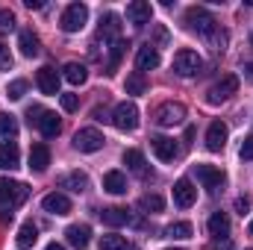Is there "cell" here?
Here are the masks:
<instances>
[{
  "mask_svg": "<svg viewBox=\"0 0 253 250\" xmlns=\"http://www.w3.org/2000/svg\"><path fill=\"white\" fill-rule=\"evenodd\" d=\"M27 194H30V188L24 186V183L0 177V209H9V212L18 209V206L27 200Z\"/></svg>",
  "mask_w": 253,
  "mask_h": 250,
  "instance_id": "6da1fadb",
  "label": "cell"
},
{
  "mask_svg": "<svg viewBox=\"0 0 253 250\" xmlns=\"http://www.w3.org/2000/svg\"><path fill=\"white\" fill-rule=\"evenodd\" d=\"M236 91H239V77H236V74H227V77H221V80L206 91V100H209L212 106H218V103L230 100Z\"/></svg>",
  "mask_w": 253,
  "mask_h": 250,
  "instance_id": "7a4b0ae2",
  "label": "cell"
},
{
  "mask_svg": "<svg viewBox=\"0 0 253 250\" xmlns=\"http://www.w3.org/2000/svg\"><path fill=\"white\" fill-rule=\"evenodd\" d=\"M85 21H88V6L85 3H71L59 18V27L65 33H80L85 27Z\"/></svg>",
  "mask_w": 253,
  "mask_h": 250,
  "instance_id": "3957f363",
  "label": "cell"
},
{
  "mask_svg": "<svg viewBox=\"0 0 253 250\" xmlns=\"http://www.w3.org/2000/svg\"><path fill=\"white\" fill-rule=\"evenodd\" d=\"M186 24H189V30L206 36V39L215 33V18H212L203 6H191V9H186Z\"/></svg>",
  "mask_w": 253,
  "mask_h": 250,
  "instance_id": "277c9868",
  "label": "cell"
},
{
  "mask_svg": "<svg viewBox=\"0 0 253 250\" xmlns=\"http://www.w3.org/2000/svg\"><path fill=\"white\" fill-rule=\"evenodd\" d=\"M112 124L118 126L121 132H132V129L138 126V106H135V103H129V100L118 103V106H115V112H112Z\"/></svg>",
  "mask_w": 253,
  "mask_h": 250,
  "instance_id": "5b68a950",
  "label": "cell"
},
{
  "mask_svg": "<svg viewBox=\"0 0 253 250\" xmlns=\"http://www.w3.org/2000/svg\"><path fill=\"white\" fill-rule=\"evenodd\" d=\"M183 118H186V106H183V103H174V100H168V103L156 106V112H153V121H156L159 126L183 124Z\"/></svg>",
  "mask_w": 253,
  "mask_h": 250,
  "instance_id": "8992f818",
  "label": "cell"
},
{
  "mask_svg": "<svg viewBox=\"0 0 253 250\" xmlns=\"http://www.w3.org/2000/svg\"><path fill=\"white\" fill-rule=\"evenodd\" d=\"M103 144H106V138H103V132L94 129V126L77 129V135H74V147L83 150V153H94V150H100Z\"/></svg>",
  "mask_w": 253,
  "mask_h": 250,
  "instance_id": "52a82bcc",
  "label": "cell"
},
{
  "mask_svg": "<svg viewBox=\"0 0 253 250\" xmlns=\"http://www.w3.org/2000/svg\"><path fill=\"white\" fill-rule=\"evenodd\" d=\"M200 68H203V59L194 53V50H177V56H174V74H180V77H194V74H200Z\"/></svg>",
  "mask_w": 253,
  "mask_h": 250,
  "instance_id": "ba28073f",
  "label": "cell"
},
{
  "mask_svg": "<svg viewBox=\"0 0 253 250\" xmlns=\"http://www.w3.org/2000/svg\"><path fill=\"white\" fill-rule=\"evenodd\" d=\"M150 18H153V6L147 0H132L126 6V21L132 27H144V24H150Z\"/></svg>",
  "mask_w": 253,
  "mask_h": 250,
  "instance_id": "9c48e42d",
  "label": "cell"
},
{
  "mask_svg": "<svg viewBox=\"0 0 253 250\" xmlns=\"http://www.w3.org/2000/svg\"><path fill=\"white\" fill-rule=\"evenodd\" d=\"M59 74H56V68H50V65H44V68H39V74H36V83H39V88H42V94H59Z\"/></svg>",
  "mask_w": 253,
  "mask_h": 250,
  "instance_id": "30bf717a",
  "label": "cell"
},
{
  "mask_svg": "<svg viewBox=\"0 0 253 250\" xmlns=\"http://www.w3.org/2000/svg\"><path fill=\"white\" fill-rule=\"evenodd\" d=\"M65 239H68L71 248L85 250L88 242H91V227H88V224H71V227L65 230Z\"/></svg>",
  "mask_w": 253,
  "mask_h": 250,
  "instance_id": "8fae6325",
  "label": "cell"
},
{
  "mask_svg": "<svg viewBox=\"0 0 253 250\" xmlns=\"http://www.w3.org/2000/svg\"><path fill=\"white\" fill-rule=\"evenodd\" d=\"M194 200H197V188L191 186V180H177L174 183V203L180 209H189V206H194Z\"/></svg>",
  "mask_w": 253,
  "mask_h": 250,
  "instance_id": "7c38bea8",
  "label": "cell"
},
{
  "mask_svg": "<svg viewBox=\"0 0 253 250\" xmlns=\"http://www.w3.org/2000/svg\"><path fill=\"white\" fill-rule=\"evenodd\" d=\"M150 147H153V153L162 159V162H174L177 159V144H174V138H168V135H156V138H150Z\"/></svg>",
  "mask_w": 253,
  "mask_h": 250,
  "instance_id": "4fadbf2b",
  "label": "cell"
},
{
  "mask_svg": "<svg viewBox=\"0 0 253 250\" xmlns=\"http://www.w3.org/2000/svg\"><path fill=\"white\" fill-rule=\"evenodd\" d=\"M227 135H230V129H227V124H221V121L209 124V129H206V147H209L212 153L224 150V144H227Z\"/></svg>",
  "mask_w": 253,
  "mask_h": 250,
  "instance_id": "5bb4252c",
  "label": "cell"
},
{
  "mask_svg": "<svg viewBox=\"0 0 253 250\" xmlns=\"http://www.w3.org/2000/svg\"><path fill=\"white\" fill-rule=\"evenodd\" d=\"M159 50L153 47V44H144V47H138V53H135V68H138V74H144V71H153V68H159Z\"/></svg>",
  "mask_w": 253,
  "mask_h": 250,
  "instance_id": "9a60e30c",
  "label": "cell"
},
{
  "mask_svg": "<svg viewBox=\"0 0 253 250\" xmlns=\"http://www.w3.org/2000/svg\"><path fill=\"white\" fill-rule=\"evenodd\" d=\"M47 165H50V147L47 144H33L30 147V171L44 174Z\"/></svg>",
  "mask_w": 253,
  "mask_h": 250,
  "instance_id": "2e32d148",
  "label": "cell"
},
{
  "mask_svg": "<svg viewBox=\"0 0 253 250\" xmlns=\"http://www.w3.org/2000/svg\"><path fill=\"white\" fill-rule=\"evenodd\" d=\"M42 209L50 212V215H68V212H71V200L65 197L62 191H50V194L42 200Z\"/></svg>",
  "mask_w": 253,
  "mask_h": 250,
  "instance_id": "e0dca14e",
  "label": "cell"
},
{
  "mask_svg": "<svg viewBox=\"0 0 253 250\" xmlns=\"http://www.w3.org/2000/svg\"><path fill=\"white\" fill-rule=\"evenodd\" d=\"M194 174H197V180L206 188H218L224 183V171L215 168V165H194Z\"/></svg>",
  "mask_w": 253,
  "mask_h": 250,
  "instance_id": "ac0fdd59",
  "label": "cell"
},
{
  "mask_svg": "<svg viewBox=\"0 0 253 250\" xmlns=\"http://www.w3.org/2000/svg\"><path fill=\"white\" fill-rule=\"evenodd\" d=\"M18 165H21V150H18V144H15V141L0 144V168H3V171H15Z\"/></svg>",
  "mask_w": 253,
  "mask_h": 250,
  "instance_id": "d6986e66",
  "label": "cell"
},
{
  "mask_svg": "<svg viewBox=\"0 0 253 250\" xmlns=\"http://www.w3.org/2000/svg\"><path fill=\"white\" fill-rule=\"evenodd\" d=\"M18 47H21V53L24 56H39V50H42V42H39V36L33 33V30H21L18 33Z\"/></svg>",
  "mask_w": 253,
  "mask_h": 250,
  "instance_id": "ffe728a7",
  "label": "cell"
},
{
  "mask_svg": "<svg viewBox=\"0 0 253 250\" xmlns=\"http://www.w3.org/2000/svg\"><path fill=\"white\" fill-rule=\"evenodd\" d=\"M36 126L42 129V135H44V138H56V135H59V129H62L59 118H56L53 112H42V115H39V121H36Z\"/></svg>",
  "mask_w": 253,
  "mask_h": 250,
  "instance_id": "44dd1931",
  "label": "cell"
},
{
  "mask_svg": "<svg viewBox=\"0 0 253 250\" xmlns=\"http://www.w3.org/2000/svg\"><path fill=\"white\" fill-rule=\"evenodd\" d=\"M124 165L132 171V174H138V177H147V162H144V153L141 150H124Z\"/></svg>",
  "mask_w": 253,
  "mask_h": 250,
  "instance_id": "7402d4cb",
  "label": "cell"
},
{
  "mask_svg": "<svg viewBox=\"0 0 253 250\" xmlns=\"http://www.w3.org/2000/svg\"><path fill=\"white\" fill-rule=\"evenodd\" d=\"M209 233L215 239H230V215L227 212H215L209 218Z\"/></svg>",
  "mask_w": 253,
  "mask_h": 250,
  "instance_id": "603a6c76",
  "label": "cell"
},
{
  "mask_svg": "<svg viewBox=\"0 0 253 250\" xmlns=\"http://www.w3.org/2000/svg\"><path fill=\"white\" fill-rule=\"evenodd\" d=\"M62 77L71 83V85H83L85 80H88V68L83 62H68L62 68Z\"/></svg>",
  "mask_w": 253,
  "mask_h": 250,
  "instance_id": "cb8c5ba5",
  "label": "cell"
},
{
  "mask_svg": "<svg viewBox=\"0 0 253 250\" xmlns=\"http://www.w3.org/2000/svg\"><path fill=\"white\" fill-rule=\"evenodd\" d=\"M100 218H103V224H106V227H124V224H129V212H126L124 206L103 209V212H100Z\"/></svg>",
  "mask_w": 253,
  "mask_h": 250,
  "instance_id": "d4e9b609",
  "label": "cell"
},
{
  "mask_svg": "<svg viewBox=\"0 0 253 250\" xmlns=\"http://www.w3.org/2000/svg\"><path fill=\"white\" fill-rule=\"evenodd\" d=\"M62 188H68V191H74V194H83L85 188H88V177L83 174V171H71V174H65L62 183H59Z\"/></svg>",
  "mask_w": 253,
  "mask_h": 250,
  "instance_id": "484cf974",
  "label": "cell"
},
{
  "mask_svg": "<svg viewBox=\"0 0 253 250\" xmlns=\"http://www.w3.org/2000/svg\"><path fill=\"white\" fill-rule=\"evenodd\" d=\"M103 188L109 191V194H124L126 191V177L121 171H106L103 174Z\"/></svg>",
  "mask_w": 253,
  "mask_h": 250,
  "instance_id": "4316f807",
  "label": "cell"
},
{
  "mask_svg": "<svg viewBox=\"0 0 253 250\" xmlns=\"http://www.w3.org/2000/svg\"><path fill=\"white\" fill-rule=\"evenodd\" d=\"M118 33H121V18H118V15H112V12H109V15H103V18H100V36H103V39H115V42H118Z\"/></svg>",
  "mask_w": 253,
  "mask_h": 250,
  "instance_id": "83f0119b",
  "label": "cell"
},
{
  "mask_svg": "<svg viewBox=\"0 0 253 250\" xmlns=\"http://www.w3.org/2000/svg\"><path fill=\"white\" fill-rule=\"evenodd\" d=\"M165 236H168V239H177V242L191 239V224L189 221H174V224L165 227Z\"/></svg>",
  "mask_w": 253,
  "mask_h": 250,
  "instance_id": "f1b7e54d",
  "label": "cell"
},
{
  "mask_svg": "<svg viewBox=\"0 0 253 250\" xmlns=\"http://www.w3.org/2000/svg\"><path fill=\"white\" fill-rule=\"evenodd\" d=\"M124 88H126V94H144L147 91V80H144V74H129L126 77V83H124Z\"/></svg>",
  "mask_w": 253,
  "mask_h": 250,
  "instance_id": "f546056e",
  "label": "cell"
},
{
  "mask_svg": "<svg viewBox=\"0 0 253 250\" xmlns=\"http://www.w3.org/2000/svg\"><path fill=\"white\" fill-rule=\"evenodd\" d=\"M36 239H39L36 224H24V227L18 230V248H33V245H36Z\"/></svg>",
  "mask_w": 253,
  "mask_h": 250,
  "instance_id": "4dcf8cb0",
  "label": "cell"
},
{
  "mask_svg": "<svg viewBox=\"0 0 253 250\" xmlns=\"http://www.w3.org/2000/svg\"><path fill=\"white\" fill-rule=\"evenodd\" d=\"M18 135V121L9 112H0V138H15Z\"/></svg>",
  "mask_w": 253,
  "mask_h": 250,
  "instance_id": "1f68e13d",
  "label": "cell"
},
{
  "mask_svg": "<svg viewBox=\"0 0 253 250\" xmlns=\"http://www.w3.org/2000/svg\"><path fill=\"white\" fill-rule=\"evenodd\" d=\"M124 47L126 42L124 39H118V42H112V47H109V62H106V68H109V74L118 68V62H121V56H124Z\"/></svg>",
  "mask_w": 253,
  "mask_h": 250,
  "instance_id": "d6a6232c",
  "label": "cell"
},
{
  "mask_svg": "<svg viewBox=\"0 0 253 250\" xmlns=\"http://www.w3.org/2000/svg\"><path fill=\"white\" fill-rule=\"evenodd\" d=\"M100 250H129V242H126L124 236H103L100 239Z\"/></svg>",
  "mask_w": 253,
  "mask_h": 250,
  "instance_id": "836d02e7",
  "label": "cell"
},
{
  "mask_svg": "<svg viewBox=\"0 0 253 250\" xmlns=\"http://www.w3.org/2000/svg\"><path fill=\"white\" fill-rule=\"evenodd\" d=\"M138 206H141L144 212H162V209H165V200H162L159 194H144V197L138 200Z\"/></svg>",
  "mask_w": 253,
  "mask_h": 250,
  "instance_id": "e575fe53",
  "label": "cell"
},
{
  "mask_svg": "<svg viewBox=\"0 0 253 250\" xmlns=\"http://www.w3.org/2000/svg\"><path fill=\"white\" fill-rule=\"evenodd\" d=\"M24 91H27V83H24V80H15V83L9 85V91H6V94H9V100H21V97H24Z\"/></svg>",
  "mask_w": 253,
  "mask_h": 250,
  "instance_id": "d590c367",
  "label": "cell"
},
{
  "mask_svg": "<svg viewBox=\"0 0 253 250\" xmlns=\"http://www.w3.org/2000/svg\"><path fill=\"white\" fill-rule=\"evenodd\" d=\"M59 100H62L65 112H77V109H80V97H77V94H59Z\"/></svg>",
  "mask_w": 253,
  "mask_h": 250,
  "instance_id": "8d00e7d4",
  "label": "cell"
},
{
  "mask_svg": "<svg viewBox=\"0 0 253 250\" xmlns=\"http://www.w3.org/2000/svg\"><path fill=\"white\" fill-rule=\"evenodd\" d=\"M15 27V15L9 9H0V30H12Z\"/></svg>",
  "mask_w": 253,
  "mask_h": 250,
  "instance_id": "74e56055",
  "label": "cell"
},
{
  "mask_svg": "<svg viewBox=\"0 0 253 250\" xmlns=\"http://www.w3.org/2000/svg\"><path fill=\"white\" fill-rule=\"evenodd\" d=\"M0 68H3V71L12 68V53H9V47H6L3 42H0Z\"/></svg>",
  "mask_w": 253,
  "mask_h": 250,
  "instance_id": "f35d334b",
  "label": "cell"
},
{
  "mask_svg": "<svg viewBox=\"0 0 253 250\" xmlns=\"http://www.w3.org/2000/svg\"><path fill=\"white\" fill-rule=\"evenodd\" d=\"M239 153H242V159H253V135H248V138L242 141V150H239Z\"/></svg>",
  "mask_w": 253,
  "mask_h": 250,
  "instance_id": "ab89813d",
  "label": "cell"
},
{
  "mask_svg": "<svg viewBox=\"0 0 253 250\" xmlns=\"http://www.w3.org/2000/svg\"><path fill=\"white\" fill-rule=\"evenodd\" d=\"M236 209H239V212L245 215V212L251 209V200H248V197H239V200H236Z\"/></svg>",
  "mask_w": 253,
  "mask_h": 250,
  "instance_id": "60d3db41",
  "label": "cell"
},
{
  "mask_svg": "<svg viewBox=\"0 0 253 250\" xmlns=\"http://www.w3.org/2000/svg\"><path fill=\"white\" fill-rule=\"evenodd\" d=\"M156 42H159V44L168 42V30H165V27H156Z\"/></svg>",
  "mask_w": 253,
  "mask_h": 250,
  "instance_id": "b9f144b4",
  "label": "cell"
},
{
  "mask_svg": "<svg viewBox=\"0 0 253 250\" xmlns=\"http://www.w3.org/2000/svg\"><path fill=\"white\" fill-rule=\"evenodd\" d=\"M212 250H233L230 248V239H218V242L212 245Z\"/></svg>",
  "mask_w": 253,
  "mask_h": 250,
  "instance_id": "7bdbcfd3",
  "label": "cell"
},
{
  "mask_svg": "<svg viewBox=\"0 0 253 250\" xmlns=\"http://www.w3.org/2000/svg\"><path fill=\"white\" fill-rule=\"evenodd\" d=\"M12 221V212L9 209H0V224H9Z\"/></svg>",
  "mask_w": 253,
  "mask_h": 250,
  "instance_id": "ee69618b",
  "label": "cell"
},
{
  "mask_svg": "<svg viewBox=\"0 0 253 250\" xmlns=\"http://www.w3.org/2000/svg\"><path fill=\"white\" fill-rule=\"evenodd\" d=\"M44 6V0H27V9H42Z\"/></svg>",
  "mask_w": 253,
  "mask_h": 250,
  "instance_id": "f6af8a7d",
  "label": "cell"
},
{
  "mask_svg": "<svg viewBox=\"0 0 253 250\" xmlns=\"http://www.w3.org/2000/svg\"><path fill=\"white\" fill-rule=\"evenodd\" d=\"M245 77H248V80L253 83V62H248V65H245Z\"/></svg>",
  "mask_w": 253,
  "mask_h": 250,
  "instance_id": "bcb514c9",
  "label": "cell"
},
{
  "mask_svg": "<svg viewBox=\"0 0 253 250\" xmlns=\"http://www.w3.org/2000/svg\"><path fill=\"white\" fill-rule=\"evenodd\" d=\"M44 250H65V248H62V245H56V242H50V245H47Z\"/></svg>",
  "mask_w": 253,
  "mask_h": 250,
  "instance_id": "7dc6e473",
  "label": "cell"
},
{
  "mask_svg": "<svg viewBox=\"0 0 253 250\" xmlns=\"http://www.w3.org/2000/svg\"><path fill=\"white\" fill-rule=\"evenodd\" d=\"M248 230H251V236H253V221H251V227H248Z\"/></svg>",
  "mask_w": 253,
  "mask_h": 250,
  "instance_id": "c3c4849f",
  "label": "cell"
},
{
  "mask_svg": "<svg viewBox=\"0 0 253 250\" xmlns=\"http://www.w3.org/2000/svg\"><path fill=\"white\" fill-rule=\"evenodd\" d=\"M168 250H183V248H168Z\"/></svg>",
  "mask_w": 253,
  "mask_h": 250,
  "instance_id": "681fc988",
  "label": "cell"
}]
</instances>
